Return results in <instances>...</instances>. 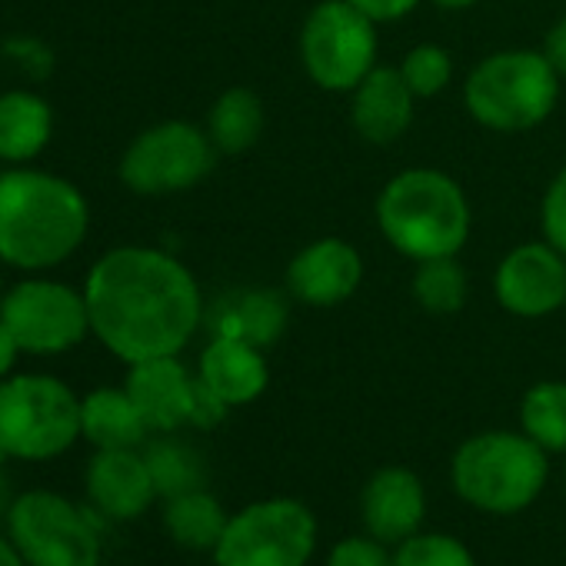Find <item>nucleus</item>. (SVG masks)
Segmentation results:
<instances>
[{
	"instance_id": "obj_24",
	"label": "nucleus",
	"mask_w": 566,
	"mask_h": 566,
	"mask_svg": "<svg viewBox=\"0 0 566 566\" xmlns=\"http://www.w3.org/2000/svg\"><path fill=\"white\" fill-rule=\"evenodd\" d=\"M144 460H147V470L154 476L160 500H170V496L203 486L207 473H203L200 453L174 433H160L157 440L144 443Z\"/></svg>"
},
{
	"instance_id": "obj_4",
	"label": "nucleus",
	"mask_w": 566,
	"mask_h": 566,
	"mask_svg": "<svg viewBox=\"0 0 566 566\" xmlns=\"http://www.w3.org/2000/svg\"><path fill=\"white\" fill-rule=\"evenodd\" d=\"M549 480V453L523 430H483L467 437L450 460L457 496L490 516L530 510Z\"/></svg>"
},
{
	"instance_id": "obj_17",
	"label": "nucleus",
	"mask_w": 566,
	"mask_h": 566,
	"mask_svg": "<svg viewBox=\"0 0 566 566\" xmlns=\"http://www.w3.org/2000/svg\"><path fill=\"white\" fill-rule=\"evenodd\" d=\"M417 97L407 87L400 67H384L377 64L354 91H350V124L360 140L374 147H390L397 144L410 124Z\"/></svg>"
},
{
	"instance_id": "obj_21",
	"label": "nucleus",
	"mask_w": 566,
	"mask_h": 566,
	"mask_svg": "<svg viewBox=\"0 0 566 566\" xmlns=\"http://www.w3.org/2000/svg\"><path fill=\"white\" fill-rule=\"evenodd\" d=\"M54 130V117L44 97L31 91L0 94V160L24 164L34 160Z\"/></svg>"
},
{
	"instance_id": "obj_36",
	"label": "nucleus",
	"mask_w": 566,
	"mask_h": 566,
	"mask_svg": "<svg viewBox=\"0 0 566 566\" xmlns=\"http://www.w3.org/2000/svg\"><path fill=\"white\" fill-rule=\"evenodd\" d=\"M433 8H440V11H467V8H473L476 0H430Z\"/></svg>"
},
{
	"instance_id": "obj_16",
	"label": "nucleus",
	"mask_w": 566,
	"mask_h": 566,
	"mask_svg": "<svg viewBox=\"0 0 566 566\" xmlns=\"http://www.w3.org/2000/svg\"><path fill=\"white\" fill-rule=\"evenodd\" d=\"M124 390L144 413L150 433H177L190 427L197 400V374H190L180 357H154L130 364Z\"/></svg>"
},
{
	"instance_id": "obj_35",
	"label": "nucleus",
	"mask_w": 566,
	"mask_h": 566,
	"mask_svg": "<svg viewBox=\"0 0 566 566\" xmlns=\"http://www.w3.org/2000/svg\"><path fill=\"white\" fill-rule=\"evenodd\" d=\"M8 510H11V486H8V473L0 470V520L8 516Z\"/></svg>"
},
{
	"instance_id": "obj_3",
	"label": "nucleus",
	"mask_w": 566,
	"mask_h": 566,
	"mask_svg": "<svg viewBox=\"0 0 566 566\" xmlns=\"http://www.w3.org/2000/svg\"><path fill=\"white\" fill-rule=\"evenodd\" d=\"M377 230L400 256L423 263L460 256L470 240L473 210L457 177L437 167H407L377 193Z\"/></svg>"
},
{
	"instance_id": "obj_37",
	"label": "nucleus",
	"mask_w": 566,
	"mask_h": 566,
	"mask_svg": "<svg viewBox=\"0 0 566 566\" xmlns=\"http://www.w3.org/2000/svg\"><path fill=\"white\" fill-rule=\"evenodd\" d=\"M563 311H566V304H563Z\"/></svg>"
},
{
	"instance_id": "obj_38",
	"label": "nucleus",
	"mask_w": 566,
	"mask_h": 566,
	"mask_svg": "<svg viewBox=\"0 0 566 566\" xmlns=\"http://www.w3.org/2000/svg\"><path fill=\"white\" fill-rule=\"evenodd\" d=\"M563 480H566V473H563Z\"/></svg>"
},
{
	"instance_id": "obj_32",
	"label": "nucleus",
	"mask_w": 566,
	"mask_h": 566,
	"mask_svg": "<svg viewBox=\"0 0 566 566\" xmlns=\"http://www.w3.org/2000/svg\"><path fill=\"white\" fill-rule=\"evenodd\" d=\"M543 57L553 64V71L566 81V18H559L546 38H543Z\"/></svg>"
},
{
	"instance_id": "obj_23",
	"label": "nucleus",
	"mask_w": 566,
	"mask_h": 566,
	"mask_svg": "<svg viewBox=\"0 0 566 566\" xmlns=\"http://www.w3.org/2000/svg\"><path fill=\"white\" fill-rule=\"evenodd\" d=\"M230 513L210 490H190L164 500V530L184 549H213Z\"/></svg>"
},
{
	"instance_id": "obj_1",
	"label": "nucleus",
	"mask_w": 566,
	"mask_h": 566,
	"mask_svg": "<svg viewBox=\"0 0 566 566\" xmlns=\"http://www.w3.org/2000/svg\"><path fill=\"white\" fill-rule=\"evenodd\" d=\"M91 334L124 364L180 357L203 327V294L197 276L167 250H107L84 283Z\"/></svg>"
},
{
	"instance_id": "obj_8",
	"label": "nucleus",
	"mask_w": 566,
	"mask_h": 566,
	"mask_svg": "<svg viewBox=\"0 0 566 566\" xmlns=\"http://www.w3.org/2000/svg\"><path fill=\"white\" fill-rule=\"evenodd\" d=\"M28 566H101V530L91 510L57 490H24L4 516Z\"/></svg>"
},
{
	"instance_id": "obj_7",
	"label": "nucleus",
	"mask_w": 566,
	"mask_h": 566,
	"mask_svg": "<svg viewBox=\"0 0 566 566\" xmlns=\"http://www.w3.org/2000/svg\"><path fill=\"white\" fill-rule=\"evenodd\" d=\"M321 526L314 510L297 496H266L230 513L217 539L213 566H307Z\"/></svg>"
},
{
	"instance_id": "obj_26",
	"label": "nucleus",
	"mask_w": 566,
	"mask_h": 566,
	"mask_svg": "<svg viewBox=\"0 0 566 566\" xmlns=\"http://www.w3.org/2000/svg\"><path fill=\"white\" fill-rule=\"evenodd\" d=\"M410 291H413V301L420 304V311L447 317V314H457L467 307L470 280L457 256H437V260L417 263Z\"/></svg>"
},
{
	"instance_id": "obj_31",
	"label": "nucleus",
	"mask_w": 566,
	"mask_h": 566,
	"mask_svg": "<svg viewBox=\"0 0 566 566\" xmlns=\"http://www.w3.org/2000/svg\"><path fill=\"white\" fill-rule=\"evenodd\" d=\"M350 4L367 14L374 24H390V21H400L407 14H413L423 0H350Z\"/></svg>"
},
{
	"instance_id": "obj_40",
	"label": "nucleus",
	"mask_w": 566,
	"mask_h": 566,
	"mask_svg": "<svg viewBox=\"0 0 566 566\" xmlns=\"http://www.w3.org/2000/svg\"><path fill=\"white\" fill-rule=\"evenodd\" d=\"M101 566H104V563H101Z\"/></svg>"
},
{
	"instance_id": "obj_6",
	"label": "nucleus",
	"mask_w": 566,
	"mask_h": 566,
	"mask_svg": "<svg viewBox=\"0 0 566 566\" xmlns=\"http://www.w3.org/2000/svg\"><path fill=\"white\" fill-rule=\"evenodd\" d=\"M81 440V397L48 374L0 380V460L44 463Z\"/></svg>"
},
{
	"instance_id": "obj_19",
	"label": "nucleus",
	"mask_w": 566,
	"mask_h": 566,
	"mask_svg": "<svg viewBox=\"0 0 566 566\" xmlns=\"http://www.w3.org/2000/svg\"><path fill=\"white\" fill-rule=\"evenodd\" d=\"M200 384L217 394L230 410L260 400L270 387V364L266 350L233 340V337H210L197 360Z\"/></svg>"
},
{
	"instance_id": "obj_9",
	"label": "nucleus",
	"mask_w": 566,
	"mask_h": 566,
	"mask_svg": "<svg viewBox=\"0 0 566 566\" xmlns=\"http://www.w3.org/2000/svg\"><path fill=\"white\" fill-rule=\"evenodd\" d=\"M367 14L350 0H324L301 28V64L307 77L327 94H350L374 67L380 54V38Z\"/></svg>"
},
{
	"instance_id": "obj_15",
	"label": "nucleus",
	"mask_w": 566,
	"mask_h": 566,
	"mask_svg": "<svg viewBox=\"0 0 566 566\" xmlns=\"http://www.w3.org/2000/svg\"><path fill=\"white\" fill-rule=\"evenodd\" d=\"M84 493L91 510L104 520H137L157 500L144 450H94L84 470Z\"/></svg>"
},
{
	"instance_id": "obj_13",
	"label": "nucleus",
	"mask_w": 566,
	"mask_h": 566,
	"mask_svg": "<svg viewBox=\"0 0 566 566\" xmlns=\"http://www.w3.org/2000/svg\"><path fill=\"white\" fill-rule=\"evenodd\" d=\"M364 283V256L344 237H317L287 263L291 301L317 311L347 304Z\"/></svg>"
},
{
	"instance_id": "obj_34",
	"label": "nucleus",
	"mask_w": 566,
	"mask_h": 566,
	"mask_svg": "<svg viewBox=\"0 0 566 566\" xmlns=\"http://www.w3.org/2000/svg\"><path fill=\"white\" fill-rule=\"evenodd\" d=\"M0 566H28L18 546L11 543V536H0Z\"/></svg>"
},
{
	"instance_id": "obj_14",
	"label": "nucleus",
	"mask_w": 566,
	"mask_h": 566,
	"mask_svg": "<svg viewBox=\"0 0 566 566\" xmlns=\"http://www.w3.org/2000/svg\"><path fill=\"white\" fill-rule=\"evenodd\" d=\"M427 486L410 467H380L360 490V520L364 530L387 546L403 543L420 533L427 523Z\"/></svg>"
},
{
	"instance_id": "obj_33",
	"label": "nucleus",
	"mask_w": 566,
	"mask_h": 566,
	"mask_svg": "<svg viewBox=\"0 0 566 566\" xmlns=\"http://www.w3.org/2000/svg\"><path fill=\"white\" fill-rule=\"evenodd\" d=\"M18 354H21V347H18V340H14V334H11L4 324H0V380H8V377L14 374Z\"/></svg>"
},
{
	"instance_id": "obj_5",
	"label": "nucleus",
	"mask_w": 566,
	"mask_h": 566,
	"mask_svg": "<svg viewBox=\"0 0 566 566\" xmlns=\"http://www.w3.org/2000/svg\"><path fill=\"white\" fill-rule=\"evenodd\" d=\"M563 77L543 51L510 48L483 57L463 81L467 114L493 134H523L539 127L559 101Z\"/></svg>"
},
{
	"instance_id": "obj_2",
	"label": "nucleus",
	"mask_w": 566,
	"mask_h": 566,
	"mask_svg": "<svg viewBox=\"0 0 566 566\" xmlns=\"http://www.w3.org/2000/svg\"><path fill=\"white\" fill-rule=\"evenodd\" d=\"M87 227L91 207L71 180L24 167L0 174V263L57 266L84 243Z\"/></svg>"
},
{
	"instance_id": "obj_30",
	"label": "nucleus",
	"mask_w": 566,
	"mask_h": 566,
	"mask_svg": "<svg viewBox=\"0 0 566 566\" xmlns=\"http://www.w3.org/2000/svg\"><path fill=\"white\" fill-rule=\"evenodd\" d=\"M539 230H543V240L553 243L566 256V164L556 170V177L549 180L539 200Z\"/></svg>"
},
{
	"instance_id": "obj_10",
	"label": "nucleus",
	"mask_w": 566,
	"mask_h": 566,
	"mask_svg": "<svg viewBox=\"0 0 566 566\" xmlns=\"http://www.w3.org/2000/svg\"><path fill=\"white\" fill-rule=\"evenodd\" d=\"M210 134L187 120H164L130 140L120 157V180L137 197H170L197 187L217 164Z\"/></svg>"
},
{
	"instance_id": "obj_12",
	"label": "nucleus",
	"mask_w": 566,
	"mask_h": 566,
	"mask_svg": "<svg viewBox=\"0 0 566 566\" xmlns=\"http://www.w3.org/2000/svg\"><path fill=\"white\" fill-rule=\"evenodd\" d=\"M496 304L520 321H539L566 304V256L546 240H526L503 253L493 270Z\"/></svg>"
},
{
	"instance_id": "obj_25",
	"label": "nucleus",
	"mask_w": 566,
	"mask_h": 566,
	"mask_svg": "<svg viewBox=\"0 0 566 566\" xmlns=\"http://www.w3.org/2000/svg\"><path fill=\"white\" fill-rule=\"evenodd\" d=\"M520 430L549 457L566 453V384L539 380L520 400Z\"/></svg>"
},
{
	"instance_id": "obj_22",
	"label": "nucleus",
	"mask_w": 566,
	"mask_h": 566,
	"mask_svg": "<svg viewBox=\"0 0 566 566\" xmlns=\"http://www.w3.org/2000/svg\"><path fill=\"white\" fill-rule=\"evenodd\" d=\"M266 127V107L250 87H227L207 111V134L220 154L250 150Z\"/></svg>"
},
{
	"instance_id": "obj_11",
	"label": "nucleus",
	"mask_w": 566,
	"mask_h": 566,
	"mask_svg": "<svg viewBox=\"0 0 566 566\" xmlns=\"http://www.w3.org/2000/svg\"><path fill=\"white\" fill-rule=\"evenodd\" d=\"M0 324L14 334L24 354H67L91 334L87 297L61 280L31 276L0 297Z\"/></svg>"
},
{
	"instance_id": "obj_39",
	"label": "nucleus",
	"mask_w": 566,
	"mask_h": 566,
	"mask_svg": "<svg viewBox=\"0 0 566 566\" xmlns=\"http://www.w3.org/2000/svg\"><path fill=\"white\" fill-rule=\"evenodd\" d=\"M0 297H4V294H0Z\"/></svg>"
},
{
	"instance_id": "obj_28",
	"label": "nucleus",
	"mask_w": 566,
	"mask_h": 566,
	"mask_svg": "<svg viewBox=\"0 0 566 566\" xmlns=\"http://www.w3.org/2000/svg\"><path fill=\"white\" fill-rule=\"evenodd\" d=\"M400 74L417 101L440 97L453 84V54L440 44H417L403 54Z\"/></svg>"
},
{
	"instance_id": "obj_20",
	"label": "nucleus",
	"mask_w": 566,
	"mask_h": 566,
	"mask_svg": "<svg viewBox=\"0 0 566 566\" xmlns=\"http://www.w3.org/2000/svg\"><path fill=\"white\" fill-rule=\"evenodd\" d=\"M147 433L150 427L124 387H101L81 397V437L94 450H140Z\"/></svg>"
},
{
	"instance_id": "obj_27",
	"label": "nucleus",
	"mask_w": 566,
	"mask_h": 566,
	"mask_svg": "<svg viewBox=\"0 0 566 566\" xmlns=\"http://www.w3.org/2000/svg\"><path fill=\"white\" fill-rule=\"evenodd\" d=\"M394 566H480V563L460 536L420 530L394 546Z\"/></svg>"
},
{
	"instance_id": "obj_18",
	"label": "nucleus",
	"mask_w": 566,
	"mask_h": 566,
	"mask_svg": "<svg viewBox=\"0 0 566 566\" xmlns=\"http://www.w3.org/2000/svg\"><path fill=\"white\" fill-rule=\"evenodd\" d=\"M291 321V294H280L270 287H243L217 297L213 307L203 314V327L210 337H233L270 350Z\"/></svg>"
},
{
	"instance_id": "obj_29",
	"label": "nucleus",
	"mask_w": 566,
	"mask_h": 566,
	"mask_svg": "<svg viewBox=\"0 0 566 566\" xmlns=\"http://www.w3.org/2000/svg\"><path fill=\"white\" fill-rule=\"evenodd\" d=\"M327 566H394V546L370 533L344 536L331 546Z\"/></svg>"
}]
</instances>
